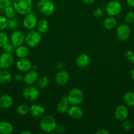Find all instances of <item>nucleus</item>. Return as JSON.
Segmentation results:
<instances>
[{"instance_id": "obj_7", "label": "nucleus", "mask_w": 134, "mask_h": 134, "mask_svg": "<svg viewBox=\"0 0 134 134\" xmlns=\"http://www.w3.org/2000/svg\"><path fill=\"white\" fill-rule=\"evenodd\" d=\"M38 21V16L32 10L31 12L25 15L22 24L24 27L27 30H32L36 27Z\"/></svg>"}, {"instance_id": "obj_13", "label": "nucleus", "mask_w": 134, "mask_h": 134, "mask_svg": "<svg viewBox=\"0 0 134 134\" xmlns=\"http://www.w3.org/2000/svg\"><path fill=\"white\" fill-rule=\"evenodd\" d=\"M17 68L18 71L21 72H26L32 69V64L31 62L26 58H19V60L17 62Z\"/></svg>"}, {"instance_id": "obj_30", "label": "nucleus", "mask_w": 134, "mask_h": 134, "mask_svg": "<svg viewBox=\"0 0 134 134\" xmlns=\"http://www.w3.org/2000/svg\"><path fill=\"white\" fill-rule=\"evenodd\" d=\"M16 13L17 12L14 10L13 5L12 6L7 7H5V10H4V14H5V17L7 18H11L14 17L15 16Z\"/></svg>"}, {"instance_id": "obj_28", "label": "nucleus", "mask_w": 134, "mask_h": 134, "mask_svg": "<svg viewBox=\"0 0 134 134\" xmlns=\"http://www.w3.org/2000/svg\"><path fill=\"white\" fill-rule=\"evenodd\" d=\"M19 26V20L17 17L7 18V28L10 30H15Z\"/></svg>"}, {"instance_id": "obj_26", "label": "nucleus", "mask_w": 134, "mask_h": 134, "mask_svg": "<svg viewBox=\"0 0 134 134\" xmlns=\"http://www.w3.org/2000/svg\"><path fill=\"white\" fill-rule=\"evenodd\" d=\"M123 102L126 105L129 107L134 106V92H127L124 94L123 97Z\"/></svg>"}, {"instance_id": "obj_39", "label": "nucleus", "mask_w": 134, "mask_h": 134, "mask_svg": "<svg viewBox=\"0 0 134 134\" xmlns=\"http://www.w3.org/2000/svg\"><path fill=\"white\" fill-rule=\"evenodd\" d=\"M0 3L5 8L7 7L13 5V0H1L0 1Z\"/></svg>"}, {"instance_id": "obj_19", "label": "nucleus", "mask_w": 134, "mask_h": 134, "mask_svg": "<svg viewBox=\"0 0 134 134\" xmlns=\"http://www.w3.org/2000/svg\"><path fill=\"white\" fill-rule=\"evenodd\" d=\"M69 104L70 103L68 102V99H67V96H64L56 105V111L61 114L65 113L68 111V109H69Z\"/></svg>"}, {"instance_id": "obj_14", "label": "nucleus", "mask_w": 134, "mask_h": 134, "mask_svg": "<svg viewBox=\"0 0 134 134\" xmlns=\"http://www.w3.org/2000/svg\"><path fill=\"white\" fill-rule=\"evenodd\" d=\"M38 79H39V75L38 72L35 71L34 69H31L25 73L23 81L26 85H32L38 81Z\"/></svg>"}, {"instance_id": "obj_32", "label": "nucleus", "mask_w": 134, "mask_h": 134, "mask_svg": "<svg viewBox=\"0 0 134 134\" xmlns=\"http://www.w3.org/2000/svg\"><path fill=\"white\" fill-rule=\"evenodd\" d=\"M124 20L128 24H131L134 22V12L133 11H129L128 13H126V16L124 17Z\"/></svg>"}, {"instance_id": "obj_10", "label": "nucleus", "mask_w": 134, "mask_h": 134, "mask_svg": "<svg viewBox=\"0 0 134 134\" xmlns=\"http://www.w3.org/2000/svg\"><path fill=\"white\" fill-rule=\"evenodd\" d=\"M116 35L118 39L122 41H126L131 35V28L127 24L120 25L116 30Z\"/></svg>"}, {"instance_id": "obj_45", "label": "nucleus", "mask_w": 134, "mask_h": 134, "mask_svg": "<svg viewBox=\"0 0 134 134\" xmlns=\"http://www.w3.org/2000/svg\"><path fill=\"white\" fill-rule=\"evenodd\" d=\"M4 10H5V7L0 3V15H1L2 13H4Z\"/></svg>"}, {"instance_id": "obj_17", "label": "nucleus", "mask_w": 134, "mask_h": 134, "mask_svg": "<svg viewBox=\"0 0 134 134\" xmlns=\"http://www.w3.org/2000/svg\"><path fill=\"white\" fill-rule=\"evenodd\" d=\"M29 113L34 118H41L44 115L45 109L42 105L39 104H32L30 107Z\"/></svg>"}, {"instance_id": "obj_36", "label": "nucleus", "mask_w": 134, "mask_h": 134, "mask_svg": "<svg viewBox=\"0 0 134 134\" xmlns=\"http://www.w3.org/2000/svg\"><path fill=\"white\" fill-rule=\"evenodd\" d=\"M125 58L132 64H134V53L131 51H128L125 53Z\"/></svg>"}, {"instance_id": "obj_34", "label": "nucleus", "mask_w": 134, "mask_h": 134, "mask_svg": "<svg viewBox=\"0 0 134 134\" xmlns=\"http://www.w3.org/2000/svg\"><path fill=\"white\" fill-rule=\"evenodd\" d=\"M7 27V18L0 15V31H3Z\"/></svg>"}, {"instance_id": "obj_42", "label": "nucleus", "mask_w": 134, "mask_h": 134, "mask_svg": "<svg viewBox=\"0 0 134 134\" xmlns=\"http://www.w3.org/2000/svg\"><path fill=\"white\" fill-rule=\"evenodd\" d=\"M64 67V63L62 62H58L56 63V68H57L58 69H59V70H62V69H63Z\"/></svg>"}, {"instance_id": "obj_46", "label": "nucleus", "mask_w": 134, "mask_h": 134, "mask_svg": "<svg viewBox=\"0 0 134 134\" xmlns=\"http://www.w3.org/2000/svg\"><path fill=\"white\" fill-rule=\"evenodd\" d=\"M21 134H32V132H30V131L25 130L21 132Z\"/></svg>"}, {"instance_id": "obj_5", "label": "nucleus", "mask_w": 134, "mask_h": 134, "mask_svg": "<svg viewBox=\"0 0 134 134\" xmlns=\"http://www.w3.org/2000/svg\"><path fill=\"white\" fill-rule=\"evenodd\" d=\"M42 35L38 31H30L25 35V43L30 47H35L39 44Z\"/></svg>"}, {"instance_id": "obj_16", "label": "nucleus", "mask_w": 134, "mask_h": 134, "mask_svg": "<svg viewBox=\"0 0 134 134\" xmlns=\"http://www.w3.org/2000/svg\"><path fill=\"white\" fill-rule=\"evenodd\" d=\"M67 113L71 119H74V120H79L84 115V111L78 105H74L68 109Z\"/></svg>"}, {"instance_id": "obj_23", "label": "nucleus", "mask_w": 134, "mask_h": 134, "mask_svg": "<svg viewBox=\"0 0 134 134\" xmlns=\"http://www.w3.org/2000/svg\"><path fill=\"white\" fill-rule=\"evenodd\" d=\"M12 79V75L6 69H2L0 70V84L6 85L9 83Z\"/></svg>"}, {"instance_id": "obj_31", "label": "nucleus", "mask_w": 134, "mask_h": 134, "mask_svg": "<svg viewBox=\"0 0 134 134\" xmlns=\"http://www.w3.org/2000/svg\"><path fill=\"white\" fill-rule=\"evenodd\" d=\"M1 48H3L4 52L13 54L15 53L16 48H17V47H16L12 43H9V42H8V43H7L5 45L3 46Z\"/></svg>"}, {"instance_id": "obj_2", "label": "nucleus", "mask_w": 134, "mask_h": 134, "mask_svg": "<svg viewBox=\"0 0 134 134\" xmlns=\"http://www.w3.org/2000/svg\"><path fill=\"white\" fill-rule=\"evenodd\" d=\"M56 126V121L54 116L47 115L43 116L39 122V127L41 130L46 133H51L54 132Z\"/></svg>"}, {"instance_id": "obj_40", "label": "nucleus", "mask_w": 134, "mask_h": 134, "mask_svg": "<svg viewBox=\"0 0 134 134\" xmlns=\"http://www.w3.org/2000/svg\"><path fill=\"white\" fill-rule=\"evenodd\" d=\"M24 79V75H22L20 73H18V74L15 75L14 76V80L17 82H20V81H23Z\"/></svg>"}, {"instance_id": "obj_33", "label": "nucleus", "mask_w": 134, "mask_h": 134, "mask_svg": "<svg viewBox=\"0 0 134 134\" xmlns=\"http://www.w3.org/2000/svg\"><path fill=\"white\" fill-rule=\"evenodd\" d=\"M9 42V37L5 33L0 32V47H2L7 43Z\"/></svg>"}, {"instance_id": "obj_37", "label": "nucleus", "mask_w": 134, "mask_h": 134, "mask_svg": "<svg viewBox=\"0 0 134 134\" xmlns=\"http://www.w3.org/2000/svg\"><path fill=\"white\" fill-rule=\"evenodd\" d=\"M104 14V10L103 9L101 8H97L95 9L94 11L93 12V15L94 16L95 18H101L103 16Z\"/></svg>"}, {"instance_id": "obj_48", "label": "nucleus", "mask_w": 134, "mask_h": 134, "mask_svg": "<svg viewBox=\"0 0 134 134\" xmlns=\"http://www.w3.org/2000/svg\"><path fill=\"white\" fill-rule=\"evenodd\" d=\"M1 1V0H0V1Z\"/></svg>"}, {"instance_id": "obj_6", "label": "nucleus", "mask_w": 134, "mask_h": 134, "mask_svg": "<svg viewBox=\"0 0 134 134\" xmlns=\"http://www.w3.org/2000/svg\"><path fill=\"white\" fill-rule=\"evenodd\" d=\"M22 96L26 100L34 102L38 99L40 96V92L37 87L30 85L24 89L22 91Z\"/></svg>"}, {"instance_id": "obj_44", "label": "nucleus", "mask_w": 134, "mask_h": 134, "mask_svg": "<svg viewBox=\"0 0 134 134\" xmlns=\"http://www.w3.org/2000/svg\"><path fill=\"white\" fill-rule=\"evenodd\" d=\"M126 2L129 6L134 8V0H126Z\"/></svg>"}, {"instance_id": "obj_18", "label": "nucleus", "mask_w": 134, "mask_h": 134, "mask_svg": "<svg viewBox=\"0 0 134 134\" xmlns=\"http://www.w3.org/2000/svg\"><path fill=\"white\" fill-rule=\"evenodd\" d=\"M76 65L81 68H87L90 64L91 58L90 56L85 53L81 54L78 56L76 59Z\"/></svg>"}, {"instance_id": "obj_20", "label": "nucleus", "mask_w": 134, "mask_h": 134, "mask_svg": "<svg viewBox=\"0 0 134 134\" xmlns=\"http://www.w3.org/2000/svg\"><path fill=\"white\" fill-rule=\"evenodd\" d=\"M13 99L9 94H3L0 96V108L2 109H8L12 106Z\"/></svg>"}, {"instance_id": "obj_12", "label": "nucleus", "mask_w": 134, "mask_h": 134, "mask_svg": "<svg viewBox=\"0 0 134 134\" xmlns=\"http://www.w3.org/2000/svg\"><path fill=\"white\" fill-rule=\"evenodd\" d=\"M129 115V110L126 105H120L115 109L114 116L118 121H123L126 120Z\"/></svg>"}, {"instance_id": "obj_21", "label": "nucleus", "mask_w": 134, "mask_h": 134, "mask_svg": "<svg viewBox=\"0 0 134 134\" xmlns=\"http://www.w3.org/2000/svg\"><path fill=\"white\" fill-rule=\"evenodd\" d=\"M29 53H30V50H29L28 47L24 45H20L18 46L16 48L15 51V54L18 58H26L28 56Z\"/></svg>"}, {"instance_id": "obj_9", "label": "nucleus", "mask_w": 134, "mask_h": 134, "mask_svg": "<svg viewBox=\"0 0 134 134\" xmlns=\"http://www.w3.org/2000/svg\"><path fill=\"white\" fill-rule=\"evenodd\" d=\"M14 63V57L13 54L4 52L0 55V68L7 69L13 65Z\"/></svg>"}, {"instance_id": "obj_1", "label": "nucleus", "mask_w": 134, "mask_h": 134, "mask_svg": "<svg viewBox=\"0 0 134 134\" xmlns=\"http://www.w3.org/2000/svg\"><path fill=\"white\" fill-rule=\"evenodd\" d=\"M13 7L18 14L26 15L32 10V0H13Z\"/></svg>"}, {"instance_id": "obj_43", "label": "nucleus", "mask_w": 134, "mask_h": 134, "mask_svg": "<svg viewBox=\"0 0 134 134\" xmlns=\"http://www.w3.org/2000/svg\"><path fill=\"white\" fill-rule=\"evenodd\" d=\"M84 4H86V5H91V4L95 2V0H81Z\"/></svg>"}, {"instance_id": "obj_38", "label": "nucleus", "mask_w": 134, "mask_h": 134, "mask_svg": "<svg viewBox=\"0 0 134 134\" xmlns=\"http://www.w3.org/2000/svg\"><path fill=\"white\" fill-rule=\"evenodd\" d=\"M55 131L56 133H64L66 131V127L62 124H56Z\"/></svg>"}, {"instance_id": "obj_27", "label": "nucleus", "mask_w": 134, "mask_h": 134, "mask_svg": "<svg viewBox=\"0 0 134 134\" xmlns=\"http://www.w3.org/2000/svg\"><path fill=\"white\" fill-rule=\"evenodd\" d=\"M38 86L40 89H45L49 87L50 85V79L49 77L46 76H43L41 78L38 79Z\"/></svg>"}, {"instance_id": "obj_25", "label": "nucleus", "mask_w": 134, "mask_h": 134, "mask_svg": "<svg viewBox=\"0 0 134 134\" xmlns=\"http://www.w3.org/2000/svg\"><path fill=\"white\" fill-rule=\"evenodd\" d=\"M116 26V20L114 16H109L105 18L103 21V27L106 30H112Z\"/></svg>"}, {"instance_id": "obj_35", "label": "nucleus", "mask_w": 134, "mask_h": 134, "mask_svg": "<svg viewBox=\"0 0 134 134\" xmlns=\"http://www.w3.org/2000/svg\"><path fill=\"white\" fill-rule=\"evenodd\" d=\"M122 128L125 131H127V132L131 130L133 128L132 122L127 120H123V122H122Z\"/></svg>"}, {"instance_id": "obj_41", "label": "nucleus", "mask_w": 134, "mask_h": 134, "mask_svg": "<svg viewBox=\"0 0 134 134\" xmlns=\"http://www.w3.org/2000/svg\"><path fill=\"white\" fill-rule=\"evenodd\" d=\"M95 133V134H109L110 133V132H109V131L106 130L101 128V129H99L97 131H96Z\"/></svg>"}, {"instance_id": "obj_24", "label": "nucleus", "mask_w": 134, "mask_h": 134, "mask_svg": "<svg viewBox=\"0 0 134 134\" xmlns=\"http://www.w3.org/2000/svg\"><path fill=\"white\" fill-rule=\"evenodd\" d=\"M49 24L47 20L41 19L38 21L36 28L40 34H44V33L47 32L49 30Z\"/></svg>"}, {"instance_id": "obj_11", "label": "nucleus", "mask_w": 134, "mask_h": 134, "mask_svg": "<svg viewBox=\"0 0 134 134\" xmlns=\"http://www.w3.org/2000/svg\"><path fill=\"white\" fill-rule=\"evenodd\" d=\"M11 41L16 47L23 44L25 42V35L20 30H15L11 35Z\"/></svg>"}, {"instance_id": "obj_47", "label": "nucleus", "mask_w": 134, "mask_h": 134, "mask_svg": "<svg viewBox=\"0 0 134 134\" xmlns=\"http://www.w3.org/2000/svg\"><path fill=\"white\" fill-rule=\"evenodd\" d=\"M131 77L133 80L134 81V68H133V69L131 71Z\"/></svg>"}, {"instance_id": "obj_8", "label": "nucleus", "mask_w": 134, "mask_h": 134, "mask_svg": "<svg viewBox=\"0 0 134 134\" xmlns=\"http://www.w3.org/2000/svg\"><path fill=\"white\" fill-rule=\"evenodd\" d=\"M122 5L117 1H111L106 5V12L110 16H116L122 11Z\"/></svg>"}, {"instance_id": "obj_3", "label": "nucleus", "mask_w": 134, "mask_h": 134, "mask_svg": "<svg viewBox=\"0 0 134 134\" xmlns=\"http://www.w3.org/2000/svg\"><path fill=\"white\" fill-rule=\"evenodd\" d=\"M67 99L70 104L78 105L81 104L84 99V94L82 90L78 88L71 89L67 95Z\"/></svg>"}, {"instance_id": "obj_22", "label": "nucleus", "mask_w": 134, "mask_h": 134, "mask_svg": "<svg viewBox=\"0 0 134 134\" xmlns=\"http://www.w3.org/2000/svg\"><path fill=\"white\" fill-rule=\"evenodd\" d=\"M13 132V126L11 123L7 121L0 122V133L11 134Z\"/></svg>"}, {"instance_id": "obj_29", "label": "nucleus", "mask_w": 134, "mask_h": 134, "mask_svg": "<svg viewBox=\"0 0 134 134\" xmlns=\"http://www.w3.org/2000/svg\"><path fill=\"white\" fill-rule=\"evenodd\" d=\"M29 111H30V107L27 104H25V103L20 104V105L18 106L17 109V113L19 115H21V116L26 115L28 113H29Z\"/></svg>"}, {"instance_id": "obj_15", "label": "nucleus", "mask_w": 134, "mask_h": 134, "mask_svg": "<svg viewBox=\"0 0 134 134\" xmlns=\"http://www.w3.org/2000/svg\"><path fill=\"white\" fill-rule=\"evenodd\" d=\"M70 75L69 73L65 70H60L55 75V82L58 85L63 86L68 83L69 81Z\"/></svg>"}, {"instance_id": "obj_4", "label": "nucleus", "mask_w": 134, "mask_h": 134, "mask_svg": "<svg viewBox=\"0 0 134 134\" xmlns=\"http://www.w3.org/2000/svg\"><path fill=\"white\" fill-rule=\"evenodd\" d=\"M38 11L43 15L49 16L53 14L55 7L51 0H39L38 3Z\"/></svg>"}]
</instances>
